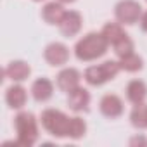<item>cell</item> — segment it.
Listing matches in <instances>:
<instances>
[{
    "mask_svg": "<svg viewBox=\"0 0 147 147\" xmlns=\"http://www.w3.org/2000/svg\"><path fill=\"white\" fill-rule=\"evenodd\" d=\"M33 2H42V0H33Z\"/></svg>",
    "mask_w": 147,
    "mask_h": 147,
    "instance_id": "cell-23",
    "label": "cell"
},
{
    "mask_svg": "<svg viewBox=\"0 0 147 147\" xmlns=\"http://www.w3.org/2000/svg\"><path fill=\"white\" fill-rule=\"evenodd\" d=\"M28 100V94L24 87L21 85H12L5 90V102L11 109H23Z\"/></svg>",
    "mask_w": 147,
    "mask_h": 147,
    "instance_id": "cell-13",
    "label": "cell"
},
{
    "mask_svg": "<svg viewBox=\"0 0 147 147\" xmlns=\"http://www.w3.org/2000/svg\"><path fill=\"white\" fill-rule=\"evenodd\" d=\"M64 14H66V11H64V7H62V4L59 2H49V4H45L43 5V9H42V18H43V21L45 23H49V24H61V21H62V18H64Z\"/></svg>",
    "mask_w": 147,
    "mask_h": 147,
    "instance_id": "cell-14",
    "label": "cell"
},
{
    "mask_svg": "<svg viewBox=\"0 0 147 147\" xmlns=\"http://www.w3.org/2000/svg\"><path fill=\"white\" fill-rule=\"evenodd\" d=\"M80 80H82V75H80L78 69H75V67H64L57 75V87L62 92H71L73 88L80 87Z\"/></svg>",
    "mask_w": 147,
    "mask_h": 147,
    "instance_id": "cell-9",
    "label": "cell"
},
{
    "mask_svg": "<svg viewBox=\"0 0 147 147\" xmlns=\"http://www.w3.org/2000/svg\"><path fill=\"white\" fill-rule=\"evenodd\" d=\"M130 119H131V125L135 128H147V104H135L131 114H130Z\"/></svg>",
    "mask_w": 147,
    "mask_h": 147,
    "instance_id": "cell-17",
    "label": "cell"
},
{
    "mask_svg": "<svg viewBox=\"0 0 147 147\" xmlns=\"http://www.w3.org/2000/svg\"><path fill=\"white\" fill-rule=\"evenodd\" d=\"M4 75L12 80V82H24L28 80V76L31 75V67L28 62L24 61H12L7 64V67L4 69Z\"/></svg>",
    "mask_w": 147,
    "mask_h": 147,
    "instance_id": "cell-11",
    "label": "cell"
},
{
    "mask_svg": "<svg viewBox=\"0 0 147 147\" xmlns=\"http://www.w3.org/2000/svg\"><path fill=\"white\" fill-rule=\"evenodd\" d=\"M114 16L121 24H135L140 21L142 7L135 0H121L114 7Z\"/></svg>",
    "mask_w": 147,
    "mask_h": 147,
    "instance_id": "cell-5",
    "label": "cell"
},
{
    "mask_svg": "<svg viewBox=\"0 0 147 147\" xmlns=\"http://www.w3.org/2000/svg\"><path fill=\"white\" fill-rule=\"evenodd\" d=\"M121 71V66H119V62H116V61H104L102 64H99V66H90V67H87V71H85V82L88 83V85H92V87H100V85H104L106 82H109V80H114L116 76H118V73Z\"/></svg>",
    "mask_w": 147,
    "mask_h": 147,
    "instance_id": "cell-3",
    "label": "cell"
},
{
    "mask_svg": "<svg viewBox=\"0 0 147 147\" xmlns=\"http://www.w3.org/2000/svg\"><path fill=\"white\" fill-rule=\"evenodd\" d=\"M59 30L67 38L78 35L80 30H82V16H80V12H76V11H66L62 21L59 24Z\"/></svg>",
    "mask_w": 147,
    "mask_h": 147,
    "instance_id": "cell-8",
    "label": "cell"
},
{
    "mask_svg": "<svg viewBox=\"0 0 147 147\" xmlns=\"http://www.w3.org/2000/svg\"><path fill=\"white\" fill-rule=\"evenodd\" d=\"M40 121H42V126L50 133L54 135L55 138H62V137H67V123H69V118L59 111V109H45L40 116Z\"/></svg>",
    "mask_w": 147,
    "mask_h": 147,
    "instance_id": "cell-4",
    "label": "cell"
},
{
    "mask_svg": "<svg viewBox=\"0 0 147 147\" xmlns=\"http://www.w3.org/2000/svg\"><path fill=\"white\" fill-rule=\"evenodd\" d=\"M119 66H121V69H125L128 73H137V71L142 69L144 61L137 54H130V55H125V57L119 59Z\"/></svg>",
    "mask_w": 147,
    "mask_h": 147,
    "instance_id": "cell-19",
    "label": "cell"
},
{
    "mask_svg": "<svg viewBox=\"0 0 147 147\" xmlns=\"http://www.w3.org/2000/svg\"><path fill=\"white\" fill-rule=\"evenodd\" d=\"M31 95L36 102H47L54 95V85L49 78H38L31 85Z\"/></svg>",
    "mask_w": 147,
    "mask_h": 147,
    "instance_id": "cell-12",
    "label": "cell"
},
{
    "mask_svg": "<svg viewBox=\"0 0 147 147\" xmlns=\"http://www.w3.org/2000/svg\"><path fill=\"white\" fill-rule=\"evenodd\" d=\"M87 131V123L80 118V116H75V118H69V123H67V137L71 138H82Z\"/></svg>",
    "mask_w": 147,
    "mask_h": 147,
    "instance_id": "cell-18",
    "label": "cell"
},
{
    "mask_svg": "<svg viewBox=\"0 0 147 147\" xmlns=\"http://www.w3.org/2000/svg\"><path fill=\"white\" fill-rule=\"evenodd\" d=\"M43 57H45V61L50 66H64L69 61V49L64 43L54 42V43H50V45L45 47Z\"/></svg>",
    "mask_w": 147,
    "mask_h": 147,
    "instance_id": "cell-6",
    "label": "cell"
},
{
    "mask_svg": "<svg viewBox=\"0 0 147 147\" xmlns=\"http://www.w3.org/2000/svg\"><path fill=\"white\" fill-rule=\"evenodd\" d=\"M100 113L106 116V118H119L123 114V100L114 95V94H107L100 99Z\"/></svg>",
    "mask_w": 147,
    "mask_h": 147,
    "instance_id": "cell-10",
    "label": "cell"
},
{
    "mask_svg": "<svg viewBox=\"0 0 147 147\" xmlns=\"http://www.w3.org/2000/svg\"><path fill=\"white\" fill-rule=\"evenodd\" d=\"M140 28L147 33V11L142 12V16H140Z\"/></svg>",
    "mask_w": 147,
    "mask_h": 147,
    "instance_id": "cell-21",
    "label": "cell"
},
{
    "mask_svg": "<svg viewBox=\"0 0 147 147\" xmlns=\"http://www.w3.org/2000/svg\"><path fill=\"white\" fill-rule=\"evenodd\" d=\"M107 40L104 38L102 33H87L85 36H82L76 45H75V55L83 61V62H90V61H95L99 57H102L106 52H107Z\"/></svg>",
    "mask_w": 147,
    "mask_h": 147,
    "instance_id": "cell-1",
    "label": "cell"
},
{
    "mask_svg": "<svg viewBox=\"0 0 147 147\" xmlns=\"http://www.w3.org/2000/svg\"><path fill=\"white\" fill-rule=\"evenodd\" d=\"M88 104H90V94L83 87H76L71 92H67V106L75 113L88 111Z\"/></svg>",
    "mask_w": 147,
    "mask_h": 147,
    "instance_id": "cell-7",
    "label": "cell"
},
{
    "mask_svg": "<svg viewBox=\"0 0 147 147\" xmlns=\"http://www.w3.org/2000/svg\"><path fill=\"white\" fill-rule=\"evenodd\" d=\"M102 35H104V38L107 40V43L109 45H114L116 42H119L123 36H126V33H125V30H123V26H121V23H107L104 28H102V31H100Z\"/></svg>",
    "mask_w": 147,
    "mask_h": 147,
    "instance_id": "cell-16",
    "label": "cell"
},
{
    "mask_svg": "<svg viewBox=\"0 0 147 147\" xmlns=\"http://www.w3.org/2000/svg\"><path fill=\"white\" fill-rule=\"evenodd\" d=\"M14 128L18 131V144L23 147H31L38 140V123L31 113H19L14 118Z\"/></svg>",
    "mask_w": 147,
    "mask_h": 147,
    "instance_id": "cell-2",
    "label": "cell"
},
{
    "mask_svg": "<svg viewBox=\"0 0 147 147\" xmlns=\"http://www.w3.org/2000/svg\"><path fill=\"white\" fill-rule=\"evenodd\" d=\"M59 2H61V4H73L75 0H59Z\"/></svg>",
    "mask_w": 147,
    "mask_h": 147,
    "instance_id": "cell-22",
    "label": "cell"
},
{
    "mask_svg": "<svg viewBox=\"0 0 147 147\" xmlns=\"http://www.w3.org/2000/svg\"><path fill=\"white\" fill-rule=\"evenodd\" d=\"M126 97L131 104H142L147 97V85L142 80H131L126 85Z\"/></svg>",
    "mask_w": 147,
    "mask_h": 147,
    "instance_id": "cell-15",
    "label": "cell"
},
{
    "mask_svg": "<svg viewBox=\"0 0 147 147\" xmlns=\"http://www.w3.org/2000/svg\"><path fill=\"white\" fill-rule=\"evenodd\" d=\"M133 42L128 38V35L126 36H123L119 42H116L114 43V54L121 59V57H125V55H130V54H133Z\"/></svg>",
    "mask_w": 147,
    "mask_h": 147,
    "instance_id": "cell-20",
    "label": "cell"
},
{
    "mask_svg": "<svg viewBox=\"0 0 147 147\" xmlns=\"http://www.w3.org/2000/svg\"><path fill=\"white\" fill-rule=\"evenodd\" d=\"M145 2H147V0H145Z\"/></svg>",
    "mask_w": 147,
    "mask_h": 147,
    "instance_id": "cell-24",
    "label": "cell"
}]
</instances>
